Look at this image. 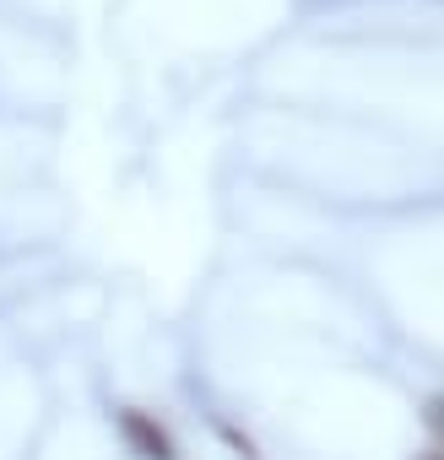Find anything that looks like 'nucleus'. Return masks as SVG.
Here are the masks:
<instances>
[{"label":"nucleus","instance_id":"obj_1","mask_svg":"<svg viewBox=\"0 0 444 460\" xmlns=\"http://www.w3.org/2000/svg\"><path fill=\"white\" fill-rule=\"evenodd\" d=\"M120 438L141 455V460H179L173 455V438H168V428L157 422V417H147V411H136V406H125L120 411Z\"/></svg>","mask_w":444,"mask_h":460}]
</instances>
